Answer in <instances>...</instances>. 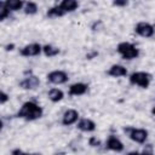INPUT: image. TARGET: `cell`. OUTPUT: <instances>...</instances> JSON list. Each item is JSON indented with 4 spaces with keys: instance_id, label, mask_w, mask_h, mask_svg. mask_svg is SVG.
<instances>
[{
    "instance_id": "obj_18",
    "label": "cell",
    "mask_w": 155,
    "mask_h": 155,
    "mask_svg": "<svg viewBox=\"0 0 155 155\" xmlns=\"http://www.w3.org/2000/svg\"><path fill=\"white\" fill-rule=\"evenodd\" d=\"M64 15H65V12L61 8L59 5L51 7V8L46 12V16H47L48 18H58V17H63Z\"/></svg>"
},
{
    "instance_id": "obj_8",
    "label": "cell",
    "mask_w": 155,
    "mask_h": 155,
    "mask_svg": "<svg viewBox=\"0 0 155 155\" xmlns=\"http://www.w3.org/2000/svg\"><path fill=\"white\" fill-rule=\"evenodd\" d=\"M79 116L80 115H79V111L76 109H67L62 116V125H64V126L74 125L78 122Z\"/></svg>"
},
{
    "instance_id": "obj_12",
    "label": "cell",
    "mask_w": 155,
    "mask_h": 155,
    "mask_svg": "<svg viewBox=\"0 0 155 155\" xmlns=\"http://www.w3.org/2000/svg\"><path fill=\"white\" fill-rule=\"evenodd\" d=\"M76 127L82 132H93L96 130V122L93 120H91V119L84 117V119H80L78 121Z\"/></svg>"
},
{
    "instance_id": "obj_9",
    "label": "cell",
    "mask_w": 155,
    "mask_h": 155,
    "mask_svg": "<svg viewBox=\"0 0 155 155\" xmlns=\"http://www.w3.org/2000/svg\"><path fill=\"white\" fill-rule=\"evenodd\" d=\"M40 85V80L38 76L33 75L31 73L25 76L21 82H19V87L23 90H35L38 86Z\"/></svg>"
},
{
    "instance_id": "obj_3",
    "label": "cell",
    "mask_w": 155,
    "mask_h": 155,
    "mask_svg": "<svg viewBox=\"0 0 155 155\" xmlns=\"http://www.w3.org/2000/svg\"><path fill=\"white\" fill-rule=\"evenodd\" d=\"M130 84L139 86L142 88H148L151 82V74L147 71H134L128 78Z\"/></svg>"
},
{
    "instance_id": "obj_20",
    "label": "cell",
    "mask_w": 155,
    "mask_h": 155,
    "mask_svg": "<svg viewBox=\"0 0 155 155\" xmlns=\"http://www.w3.org/2000/svg\"><path fill=\"white\" fill-rule=\"evenodd\" d=\"M10 11L7 10V8H5L4 6H2V4L0 2V21H5L8 16H10Z\"/></svg>"
},
{
    "instance_id": "obj_6",
    "label": "cell",
    "mask_w": 155,
    "mask_h": 155,
    "mask_svg": "<svg viewBox=\"0 0 155 155\" xmlns=\"http://www.w3.org/2000/svg\"><path fill=\"white\" fill-rule=\"evenodd\" d=\"M134 31L142 38H151L155 33V28L148 22H138L134 27Z\"/></svg>"
},
{
    "instance_id": "obj_17",
    "label": "cell",
    "mask_w": 155,
    "mask_h": 155,
    "mask_svg": "<svg viewBox=\"0 0 155 155\" xmlns=\"http://www.w3.org/2000/svg\"><path fill=\"white\" fill-rule=\"evenodd\" d=\"M61 50L53 45H50V44H46L42 46V53L46 56V57H54L57 54H59Z\"/></svg>"
},
{
    "instance_id": "obj_30",
    "label": "cell",
    "mask_w": 155,
    "mask_h": 155,
    "mask_svg": "<svg viewBox=\"0 0 155 155\" xmlns=\"http://www.w3.org/2000/svg\"><path fill=\"white\" fill-rule=\"evenodd\" d=\"M30 155H42V154H39V153H33V154H30Z\"/></svg>"
},
{
    "instance_id": "obj_28",
    "label": "cell",
    "mask_w": 155,
    "mask_h": 155,
    "mask_svg": "<svg viewBox=\"0 0 155 155\" xmlns=\"http://www.w3.org/2000/svg\"><path fill=\"white\" fill-rule=\"evenodd\" d=\"M127 155H140V153L139 151H130Z\"/></svg>"
},
{
    "instance_id": "obj_13",
    "label": "cell",
    "mask_w": 155,
    "mask_h": 155,
    "mask_svg": "<svg viewBox=\"0 0 155 155\" xmlns=\"http://www.w3.org/2000/svg\"><path fill=\"white\" fill-rule=\"evenodd\" d=\"M107 74L109 76H111V78H121V76H126L127 75V69L121 64H113L108 69Z\"/></svg>"
},
{
    "instance_id": "obj_31",
    "label": "cell",
    "mask_w": 155,
    "mask_h": 155,
    "mask_svg": "<svg viewBox=\"0 0 155 155\" xmlns=\"http://www.w3.org/2000/svg\"><path fill=\"white\" fill-rule=\"evenodd\" d=\"M154 28H155V25H154Z\"/></svg>"
},
{
    "instance_id": "obj_15",
    "label": "cell",
    "mask_w": 155,
    "mask_h": 155,
    "mask_svg": "<svg viewBox=\"0 0 155 155\" xmlns=\"http://www.w3.org/2000/svg\"><path fill=\"white\" fill-rule=\"evenodd\" d=\"M47 97H48V99H50L52 103H58V102H61V101L64 98V92H63L61 88L53 87V88H51V90L48 91Z\"/></svg>"
},
{
    "instance_id": "obj_26",
    "label": "cell",
    "mask_w": 155,
    "mask_h": 155,
    "mask_svg": "<svg viewBox=\"0 0 155 155\" xmlns=\"http://www.w3.org/2000/svg\"><path fill=\"white\" fill-rule=\"evenodd\" d=\"M97 54H98V52L93 51V52H91V53L86 54V58H87V59H92V57H94V56H97Z\"/></svg>"
},
{
    "instance_id": "obj_4",
    "label": "cell",
    "mask_w": 155,
    "mask_h": 155,
    "mask_svg": "<svg viewBox=\"0 0 155 155\" xmlns=\"http://www.w3.org/2000/svg\"><path fill=\"white\" fill-rule=\"evenodd\" d=\"M125 131L128 133V137L138 143V144H143L145 143V140L148 139V131L145 128H136V127H126Z\"/></svg>"
},
{
    "instance_id": "obj_25",
    "label": "cell",
    "mask_w": 155,
    "mask_h": 155,
    "mask_svg": "<svg viewBox=\"0 0 155 155\" xmlns=\"http://www.w3.org/2000/svg\"><path fill=\"white\" fill-rule=\"evenodd\" d=\"M11 155H30V154H28V153L23 151V150H22V149H19V148H16V149H12Z\"/></svg>"
},
{
    "instance_id": "obj_11",
    "label": "cell",
    "mask_w": 155,
    "mask_h": 155,
    "mask_svg": "<svg viewBox=\"0 0 155 155\" xmlns=\"http://www.w3.org/2000/svg\"><path fill=\"white\" fill-rule=\"evenodd\" d=\"M88 90V85L85 82H75L69 86V96H84Z\"/></svg>"
},
{
    "instance_id": "obj_27",
    "label": "cell",
    "mask_w": 155,
    "mask_h": 155,
    "mask_svg": "<svg viewBox=\"0 0 155 155\" xmlns=\"http://www.w3.org/2000/svg\"><path fill=\"white\" fill-rule=\"evenodd\" d=\"M13 47H15V44H8V45L5 46V50H6V51H12Z\"/></svg>"
},
{
    "instance_id": "obj_29",
    "label": "cell",
    "mask_w": 155,
    "mask_h": 155,
    "mask_svg": "<svg viewBox=\"0 0 155 155\" xmlns=\"http://www.w3.org/2000/svg\"><path fill=\"white\" fill-rule=\"evenodd\" d=\"M151 114L155 116V105H154V107H153V109H151Z\"/></svg>"
},
{
    "instance_id": "obj_1",
    "label": "cell",
    "mask_w": 155,
    "mask_h": 155,
    "mask_svg": "<svg viewBox=\"0 0 155 155\" xmlns=\"http://www.w3.org/2000/svg\"><path fill=\"white\" fill-rule=\"evenodd\" d=\"M44 114V109L35 102L33 101H27L22 104V107L19 108V110L17 111V117L27 120V121H34L38 120Z\"/></svg>"
},
{
    "instance_id": "obj_16",
    "label": "cell",
    "mask_w": 155,
    "mask_h": 155,
    "mask_svg": "<svg viewBox=\"0 0 155 155\" xmlns=\"http://www.w3.org/2000/svg\"><path fill=\"white\" fill-rule=\"evenodd\" d=\"M59 6H61V8H62L65 13H68V12L75 11V10L79 7V2H78L76 0H63V1L59 4Z\"/></svg>"
},
{
    "instance_id": "obj_10",
    "label": "cell",
    "mask_w": 155,
    "mask_h": 155,
    "mask_svg": "<svg viewBox=\"0 0 155 155\" xmlns=\"http://www.w3.org/2000/svg\"><path fill=\"white\" fill-rule=\"evenodd\" d=\"M105 148L108 150H111V151H116V153H121L124 150V143L115 136H109V138L107 139V143H105Z\"/></svg>"
},
{
    "instance_id": "obj_2",
    "label": "cell",
    "mask_w": 155,
    "mask_h": 155,
    "mask_svg": "<svg viewBox=\"0 0 155 155\" xmlns=\"http://www.w3.org/2000/svg\"><path fill=\"white\" fill-rule=\"evenodd\" d=\"M116 51L124 59H127V61L136 59L139 56V50L132 42H128V41L119 42L116 46Z\"/></svg>"
},
{
    "instance_id": "obj_21",
    "label": "cell",
    "mask_w": 155,
    "mask_h": 155,
    "mask_svg": "<svg viewBox=\"0 0 155 155\" xmlns=\"http://www.w3.org/2000/svg\"><path fill=\"white\" fill-rule=\"evenodd\" d=\"M140 155H154V151H153V147H151V144H148V145L143 149V151H140Z\"/></svg>"
},
{
    "instance_id": "obj_22",
    "label": "cell",
    "mask_w": 155,
    "mask_h": 155,
    "mask_svg": "<svg viewBox=\"0 0 155 155\" xmlns=\"http://www.w3.org/2000/svg\"><path fill=\"white\" fill-rule=\"evenodd\" d=\"M8 99H10V96L5 91H1L0 92V104H5Z\"/></svg>"
},
{
    "instance_id": "obj_14",
    "label": "cell",
    "mask_w": 155,
    "mask_h": 155,
    "mask_svg": "<svg viewBox=\"0 0 155 155\" xmlns=\"http://www.w3.org/2000/svg\"><path fill=\"white\" fill-rule=\"evenodd\" d=\"M1 4H2V6H4L5 8H7L10 12H15V11L23 10L25 2L22 1V0H6V1H2Z\"/></svg>"
},
{
    "instance_id": "obj_23",
    "label": "cell",
    "mask_w": 155,
    "mask_h": 155,
    "mask_svg": "<svg viewBox=\"0 0 155 155\" xmlns=\"http://www.w3.org/2000/svg\"><path fill=\"white\" fill-rule=\"evenodd\" d=\"M113 5L116 6V7H125L128 5V1L126 0H116V1H113Z\"/></svg>"
},
{
    "instance_id": "obj_5",
    "label": "cell",
    "mask_w": 155,
    "mask_h": 155,
    "mask_svg": "<svg viewBox=\"0 0 155 155\" xmlns=\"http://www.w3.org/2000/svg\"><path fill=\"white\" fill-rule=\"evenodd\" d=\"M46 79L48 82H51L53 85H63V84L68 82L69 76H68V73L64 70H52L47 74Z\"/></svg>"
},
{
    "instance_id": "obj_24",
    "label": "cell",
    "mask_w": 155,
    "mask_h": 155,
    "mask_svg": "<svg viewBox=\"0 0 155 155\" xmlns=\"http://www.w3.org/2000/svg\"><path fill=\"white\" fill-rule=\"evenodd\" d=\"M88 143H90L91 147H99V145H101V140L97 139L96 137H91L90 140H88Z\"/></svg>"
},
{
    "instance_id": "obj_19",
    "label": "cell",
    "mask_w": 155,
    "mask_h": 155,
    "mask_svg": "<svg viewBox=\"0 0 155 155\" xmlns=\"http://www.w3.org/2000/svg\"><path fill=\"white\" fill-rule=\"evenodd\" d=\"M23 11H24L25 15H29V16L35 15V13L38 12V4L34 2V1H27V2L24 4Z\"/></svg>"
},
{
    "instance_id": "obj_7",
    "label": "cell",
    "mask_w": 155,
    "mask_h": 155,
    "mask_svg": "<svg viewBox=\"0 0 155 155\" xmlns=\"http://www.w3.org/2000/svg\"><path fill=\"white\" fill-rule=\"evenodd\" d=\"M42 52V46L38 42H31L25 45L19 50V54L23 57H36Z\"/></svg>"
}]
</instances>
